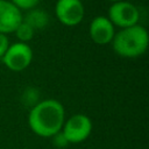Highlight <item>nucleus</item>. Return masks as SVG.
Returning a JSON list of instances; mask_svg holds the SVG:
<instances>
[{
    "instance_id": "obj_1",
    "label": "nucleus",
    "mask_w": 149,
    "mask_h": 149,
    "mask_svg": "<svg viewBox=\"0 0 149 149\" xmlns=\"http://www.w3.org/2000/svg\"><path fill=\"white\" fill-rule=\"evenodd\" d=\"M65 121L64 106L56 99H45L34 105L28 115L30 129L41 137H52L62 130Z\"/></svg>"
},
{
    "instance_id": "obj_2",
    "label": "nucleus",
    "mask_w": 149,
    "mask_h": 149,
    "mask_svg": "<svg viewBox=\"0 0 149 149\" xmlns=\"http://www.w3.org/2000/svg\"><path fill=\"white\" fill-rule=\"evenodd\" d=\"M111 43L116 55L126 58H135L147 51L149 35L147 29L137 23L120 29V31L115 33Z\"/></svg>"
},
{
    "instance_id": "obj_3",
    "label": "nucleus",
    "mask_w": 149,
    "mask_h": 149,
    "mask_svg": "<svg viewBox=\"0 0 149 149\" xmlns=\"http://www.w3.org/2000/svg\"><path fill=\"white\" fill-rule=\"evenodd\" d=\"M92 128L93 126L91 119L85 114L78 113L64 121L61 132L69 143L76 144L85 141L91 135Z\"/></svg>"
},
{
    "instance_id": "obj_4",
    "label": "nucleus",
    "mask_w": 149,
    "mask_h": 149,
    "mask_svg": "<svg viewBox=\"0 0 149 149\" xmlns=\"http://www.w3.org/2000/svg\"><path fill=\"white\" fill-rule=\"evenodd\" d=\"M1 59L7 69L14 72H20L30 65L33 61V50L28 43L15 42L9 44Z\"/></svg>"
},
{
    "instance_id": "obj_5",
    "label": "nucleus",
    "mask_w": 149,
    "mask_h": 149,
    "mask_svg": "<svg viewBox=\"0 0 149 149\" xmlns=\"http://www.w3.org/2000/svg\"><path fill=\"white\" fill-rule=\"evenodd\" d=\"M108 20L115 27L127 28L139 23L140 12L135 5L129 1H116L111 5L108 8Z\"/></svg>"
},
{
    "instance_id": "obj_6",
    "label": "nucleus",
    "mask_w": 149,
    "mask_h": 149,
    "mask_svg": "<svg viewBox=\"0 0 149 149\" xmlns=\"http://www.w3.org/2000/svg\"><path fill=\"white\" fill-rule=\"evenodd\" d=\"M58 21L66 27H74L84 19V5L80 0H58L55 6Z\"/></svg>"
},
{
    "instance_id": "obj_7",
    "label": "nucleus",
    "mask_w": 149,
    "mask_h": 149,
    "mask_svg": "<svg viewBox=\"0 0 149 149\" xmlns=\"http://www.w3.org/2000/svg\"><path fill=\"white\" fill-rule=\"evenodd\" d=\"M88 34L91 40L99 45H105L112 42L115 29L113 23L108 20L107 16H95L88 27Z\"/></svg>"
},
{
    "instance_id": "obj_8",
    "label": "nucleus",
    "mask_w": 149,
    "mask_h": 149,
    "mask_svg": "<svg viewBox=\"0 0 149 149\" xmlns=\"http://www.w3.org/2000/svg\"><path fill=\"white\" fill-rule=\"evenodd\" d=\"M22 16L21 10L10 1L0 0V34L8 35L14 33L22 22Z\"/></svg>"
},
{
    "instance_id": "obj_9",
    "label": "nucleus",
    "mask_w": 149,
    "mask_h": 149,
    "mask_svg": "<svg viewBox=\"0 0 149 149\" xmlns=\"http://www.w3.org/2000/svg\"><path fill=\"white\" fill-rule=\"evenodd\" d=\"M22 21L27 22L35 30L43 29L49 23V15L43 9L33 8V9H29V12L27 13L26 16H22Z\"/></svg>"
},
{
    "instance_id": "obj_10",
    "label": "nucleus",
    "mask_w": 149,
    "mask_h": 149,
    "mask_svg": "<svg viewBox=\"0 0 149 149\" xmlns=\"http://www.w3.org/2000/svg\"><path fill=\"white\" fill-rule=\"evenodd\" d=\"M14 34H15L16 38L19 40V42L27 43V42H29V41L34 37L35 29H34L31 26H29L27 22L22 21V22L16 27V29L14 30Z\"/></svg>"
},
{
    "instance_id": "obj_11",
    "label": "nucleus",
    "mask_w": 149,
    "mask_h": 149,
    "mask_svg": "<svg viewBox=\"0 0 149 149\" xmlns=\"http://www.w3.org/2000/svg\"><path fill=\"white\" fill-rule=\"evenodd\" d=\"M10 2L16 6L20 10L21 9H33L40 2V0H10Z\"/></svg>"
},
{
    "instance_id": "obj_12",
    "label": "nucleus",
    "mask_w": 149,
    "mask_h": 149,
    "mask_svg": "<svg viewBox=\"0 0 149 149\" xmlns=\"http://www.w3.org/2000/svg\"><path fill=\"white\" fill-rule=\"evenodd\" d=\"M51 139H52L54 144H55L56 147H58V148H64V147H66V146L69 144V142L66 141V139L64 137V135L62 134V132H58V133L55 134Z\"/></svg>"
},
{
    "instance_id": "obj_13",
    "label": "nucleus",
    "mask_w": 149,
    "mask_h": 149,
    "mask_svg": "<svg viewBox=\"0 0 149 149\" xmlns=\"http://www.w3.org/2000/svg\"><path fill=\"white\" fill-rule=\"evenodd\" d=\"M8 47H9V40H8L7 35L0 34V58H2V56L7 51Z\"/></svg>"
},
{
    "instance_id": "obj_14",
    "label": "nucleus",
    "mask_w": 149,
    "mask_h": 149,
    "mask_svg": "<svg viewBox=\"0 0 149 149\" xmlns=\"http://www.w3.org/2000/svg\"><path fill=\"white\" fill-rule=\"evenodd\" d=\"M108 1H111L113 3V2H116V1H121V0H108Z\"/></svg>"
},
{
    "instance_id": "obj_15",
    "label": "nucleus",
    "mask_w": 149,
    "mask_h": 149,
    "mask_svg": "<svg viewBox=\"0 0 149 149\" xmlns=\"http://www.w3.org/2000/svg\"><path fill=\"white\" fill-rule=\"evenodd\" d=\"M80 1H81V0H80Z\"/></svg>"
}]
</instances>
